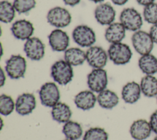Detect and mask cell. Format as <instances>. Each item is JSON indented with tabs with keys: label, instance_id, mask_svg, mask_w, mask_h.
I'll return each mask as SVG.
<instances>
[{
	"label": "cell",
	"instance_id": "cell-35",
	"mask_svg": "<svg viewBox=\"0 0 157 140\" xmlns=\"http://www.w3.org/2000/svg\"><path fill=\"white\" fill-rule=\"evenodd\" d=\"M6 82V76L4 72V71L2 68H1V72H0V85L2 87Z\"/></svg>",
	"mask_w": 157,
	"mask_h": 140
},
{
	"label": "cell",
	"instance_id": "cell-18",
	"mask_svg": "<svg viewBox=\"0 0 157 140\" xmlns=\"http://www.w3.org/2000/svg\"><path fill=\"white\" fill-rule=\"evenodd\" d=\"M74 103L78 108L83 111H87L94 107L97 97L93 93V91L90 90H84L77 93L74 98Z\"/></svg>",
	"mask_w": 157,
	"mask_h": 140
},
{
	"label": "cell",
	"instance_id": "cell-39",
	"mask_svg": "<svg viewBox=\"0 0 157 140\" xmlns=\"http://www.w3.org/2000/svg\"><path fill=\"white\" fill-rule=\"evenodd\" d=\"M65 140H71V139H65Z\"/></svg>",
	"mask_w": 157,
	"mask_h": 140
},
{
	"label": "cell",
	"instance_id": "cell-7",
	"mask_svg": "<svg viewBox=\"0 0 157 140\" xmlns=\"http://www.w3.org/2000/svg\"><path fill=\"white\" fill-rule=\"evenodd\" d=\"M42 104L53 107L59 101L60 93L58 86L54 82H46L43 84L39 91Z\"/></svg>",
	"mask_w": 157,
	"mask_h": 140
},
{
	"label": "cell",
	"instance_id": "cell-17",
	"mask_svg": "<svg viewBox=\"0 0 157 140\" xmlns=\"http://www.w3.org/2000/svg\"><path fill=\"white\" fill-rule=\"evenodd\" d=\"M126 29L120 22H113L108 25L105 31V39L111 44L121 42L126 36Z\"/></svg>",
	"mask_w": 157,
	"mask_h": 140
},
{
	"label": "cell",
	"instance_id": "cell-22",
	"mask_svg": "<svg viewBox=\"0 0 157 140\" xmlns=\"http://www.w3.org/2000/svg\"><path fill=\"white\" fill-rule=\"evenodd\" d=\"M51 114L54 120L59 123H66L70 120L72 112L67 104L58 102L52 107Z\"/></svg>",
	"mask_w": 157,
	"mask_h": 140
},
{
	"label": "cell",
	"instance_id": "cell-10",
	"mask_svg": "<svg viewBox=\"0 0 157 140\" xmlns=\"http://www.w3.org/2000/svg\"><path fill=\"white\" fill-rule=\"evenodd\" d=\"M108 54L102 47L91 46L86 52V60L94 69L103 68L107 64Z\"/></svg>",
	"mask_w": 157,
	"mask_h": 140
},
{
	"label": "cell",
	"instance_id": "cell-13",
	"mask_svg": "<svg viewBox=\"0 0 157 140\" xmlns=\"http://www.w3.org/2000/svg\"><path fill=\"white\" fill-rule=\"evenodd\" d=\"M13 36L19 40H28L31 37L34 28L31 22L28 20L22 19L15 21L10 28Z\"/></svg>",
	"mask_w": 157,
	"mask_h": 140
},
{
	"label": "cell",
	"instance_id": "cell-29",
	"mask_svg": "<svg viewBox=\"0 0 157 140\" xmlns=\"http://www.w3.org/2000/svg\"><path fill=\"white\" fill-rule=\"evenodd\" d=\"M144 20L148 23H157V3L153 2L144 7L143 11Z\"/></svg>",
	"mask_w": 157,
	"mask_h": 140
},
{
	"label": "cell",
	"instance_id": "cell-27",
	"mask_svg": "<svg viewBox=\"0 0 157 140\" xmlns=\"http://www.w3.org/2000/svg\"><path fill=\"white\" fill-rule=\"evenodd\" d=\"M108 138L109 135L104 128L93 127L86 131L83 140H108Z\"/></svg>",
	"mask_w": 157,
	"mask_h": 140
},
{
	"label": "cell",
	"instance_id": "cell-32",
	"mask_svg": "<svg viewBox=\"0 0 157 140\" xmlns=\"http://www.w3.org/2000/svg\"><path fill=\"white\" fill-rule=\"evenodd\" d=\"M149 34L154 42V44H157V23L152 25L150 29Z\"/></svg>",
	"mask_w": 157,
	"mask_h": 140
},
{
	"label": "cell",
	"instance_id": "cell-25",
	"mask_svg": "<svg viewBox=\"0 0 157 140\" xmlns=\"http://www.w3.org/2000/svg\"><path fill=\"white\" fill-rule=\"evenodd\" d=\"M63 133L67 139L77 140L82 136L83 130L80 123L69 120L64 123L63 126Z\"/></svg>",
	"mask_w": 157,
	"mask_h": 140
},
{
	"label": "cell",
	"instance_id": "cell-2",
	"mask_svg": "<svg viewBox=\"0 0 157 140\" xmlns=\"http://www.w3.org/2000/svg\"><path fill=\"white\" fill-rule=\"evenodd\" d=\"M109 59L117 65H123L128 63L132 56L129 45L122 42L111 44L107 51Z\"/></svg>",
	"mask_w": 157,
	"mask_h": 140
},
{
	"label": "cell",
	"instance_id": "cell-37",
	"mask_svg": "<svg viewBox=\"0 0 157 140\" xmlns=\"http://www.w3.org/2000/svg\"><path fill=\"white\" fill-rule=\"evenodd\" d=\"M90 1H91L94 2V3H98V2H102V1H104V0H90Z\"/></svg>",
	"mask_w": 157,
	"mask_h": 140
},
{
	"label": "cell",
	"instance_id": "cell-9",
	"mask_svg": "<svg viewBox=\"0 0 157 140\" xmlns=\"http://www.w3.org/2000/svg\"><path fill=\"white\" fill-rule=\"evenodd\" d=\"M108 84L107 71L103 68L93 69L87 76V85L93 92L100 93L104 90Z\"/></svg>",
	"mask_w": 157,
	"mask_h": 140
},
{
	"label": "cell",
	"instance_id": "cell-24",
	"mask_svg": "<svg viewBox=\"0 0 157 140\" xmlns=\"http://www.w3.org/2000/svg\"><path fill=\"white\" fill-rule=\"evenodd\" d=\"M142 93L147 97L157 96V78L153 75H146L140 80Z\"/></svg>",
	"mask_w": 157,
	"mask_h": 140
},
{
	"label": "cell",
	"instance_id": "cell-36",
	"mask_svg": "<svg viewBox=\"0 0 157 140\" xmlns=\"http://www.w3.org/2000/svg\"><path fill=\"white\" fill-rule=\"evenodd\" d=\"M112 2L117 6H123L125 4L128 0H111Z\"/></svg>",
	"mask_w": 157,
	"mask_h": 140
},
{
	"label": "cell",
	"instance_id": "cell-33",
	"mask_svg": "<svg viewBox=\"0 0 157 140\" xmlns=\"http://www.w3.org/2000/svg\"><path fill=\"white\" fill-rule=\"evenodd\" d=\"M81 0H63V2L66 5L70 6H74L78 4Z\"/></svg>",
	"mask_w": 157,
	"mask_h": 140
},
{
	"label": "cell",
	"instance_id": "cell-23",
	"mask_svg": "<svg viewBox=\"0 0 157 140\" xmlns=\"http://www.w3.org/2000/svg\"><path fill=\"white\" fill-rule=\"evenodd\" d=\"M64 58L72 66H79L86 60V52L77 47L69 48L64 51Z\"/></svg>",
	"mask_w": 157,
	"mask_h": 140
},
{
	"label": "cell",
	"instance_id": "cell-15",
	"mask_svg": "<svg viewBox=\"0 0 157 140\" xmlns=\"http://www.w3.org/2000/svg\"><path fill=\"white\" fill-rule=\"evenodd\" d=\"M94 17L96 21L102 25H109L113 23L116 12L109 3L98 5L94 10Z\"/></svg>",
	"mask_w": 157,
	"mask_h": 140
},
{
	"label": "cell",
	"instance_id": "cell-38",
	"mask_svg": "<svg viewBox=\"0 0 157 140\" xmlns=\"http://www.w3.org/2000/svg\"><path fill=\"white\" fill-rule=\"evenodd\" d=\"M153 140H157V136H156L155 138V139H154Z\"/></svg>",
	"mask_w": 157,
	"mask_h": 140
},
{
	"label": "cell",
	"instance_id": "cell-6",
	"mask_svg": "<svg viewBox=\"0 0 157 140\" xmlns=\"http://www.w3.org/2000/svg\"><path fill=\"white\" fill-rule=\"evenodd\" d=\"M132 44L135 50L140 55L150 53L153 49L154 42L149 34L142 30H138L131 37Z\"/></svg>",
	"mask_w": 157,
	"mask_h": 140
},
{
	"label": "cell",
	"instance_id": "cell-28",
	"mask_svg": "<svg viewBox=\"0 0 157 140\" xmlns=\"http://www.w3.org/2000/svg\"><path fill=\"white\" fill-rule=\"evenodd\" d=\"M15 108V103L11 96L2 94L0 96V114L4 116L10 115Z\"/></svg>",
	"mask_w": 157,
	"mask_h": 140
},
{
	"label": "cell",
	"instance_id": "cell-21",
	"mask_svg": "<svg viewBox=\"0 0 157 140\" xmlns=\"http://www.w3.org/2000/svg\"><path fill=\"white\" fill-rule=\"evenodd\" d=\"M138 65L142 72L146 75H153L157 72V58L151 53L141 55Z\"/></svg>",
	"mask_w": 157,
	"mask_h": 140
},
{
	"label": "cell",
	"instance_id": "cell-1",
	"mask_svg": "<svg viewBox=\"0 0 157 140\" xmlns=\"http://www.w3.org/2000/svg\"><path fill=\"white\" fill-rule=\"evenodd\" d=\"M51 76L58 84L66 85L73 79L72 67L64 60L56 61L51 67Z\"/></svg>",
	"mask_w": 157,
	"mask_h": 140
},
{
	"label": "cell",
	"instance_id": "cell-12",
	"mask_svg": "<svg viewBox=\"0 0 157 140\" xmlns=\"http://www.w3.org/2000/svg\"><path fill=\"white\" fill-rule=\"evenodd\" d=\"M48 39L52 49L56 52H64L69 45V37L67 33L59 28L53 30Z\"/></svg>",
	"mask_w": 157,
	"mask_h": 140
},
{
	"label": "cell",
	"instance_id": "cell-14",
	"mask_svg": "<svg viewBox=\"0 0 157 140\" xmlns=\"http://www.w3.org/2000/svg\"><path fill=\"white\" fill-rule=\"evenodd\" d=\"M36 101L34 95L29 93H25L20 96L15 101V111L21 115H26L36 108Z\"/></svg>",
	"mask_w": 157,
	"mask_h": 140
},
{
	"label": "cell",
	"instance_id": "cell-34",
	"mask_svg": "<svg viewBox=\"0 0 157 140\" xmlns=\"http://www.w3.org/2000/svg\"><path fill=\"white\" fill-rule=\"evenodd\" d=\"M155 0H136L137 3L141 6H144V7L150 4L151 3H153Z\"/></svg>",
	"mask_w": 157,
	"mask_h": 140
},
{
	"label": "cell",
	"instance_id": "cell-5",
	"mask_svg": "<svg viewBox=\"0 0 157 140\" xmlns=\"http://www.w3.org/2000/svg\"><path fill=\"white\" fill-rule=\"evenodd\" d=\"M74 41L82 47H90L96 42V34L93 29L85 25L77 26L73 30Z\"/></svg>",
	"mask_w": 157,
	"mask_h": 140
},
{
	"label": "cell",
	"instance_id": "cell-8",
	"mask_svg": "<svg viewBox=\"0 0 157 140\" xmlns=\"http://www.w3.org/2000/svg\"><path fill=\"white\" fill-rule=\"evenodd\" d=\"M47 20L52 26L62 28L69 25L72 20V17L66 9L57 6L51 9L48 12Z\"/></svg>",
	"mask_w": 157,
	"mask_h": 140
},
{
	"label": "cell",
	"instance_id": "cell-16",
	"mask_svg": "<svg viewBox=\"0 0 157 140\" xmlns=\"http://www.w3.org/2000/svg\"><path fill=\"white\" fill-rule=\"evenodd\" d=\"M151 131L150 123L144 119L135 120L129 130L131 137L136 140H144L148 138Z\"/></svg>",
	"mask_w": 157,
	"mask_h": 140
},
{
	"label": "cell",
	"instance_id": "cell-26",
	"mask_svg": "<svg viewBox=\"0 0 157 140\" xmlns=\"http://www.w3.org/2000/svg\"><path fill=\"white\" fill-rule=\"evenodd\" d=\"M15 9L13 4L7 1L0 2V20L4 23H10L15 17Z\"/></svg>",
	"mask_w": 157,
	"mask_h": 140
},
{
	"label": "cell",
	"instance_id": "cell-19",
	"mask_svg": "<svg viewBox=\"0 0 157 140\" xmlns=\"http://www.w3.org/2000/svg\"><path fill=\"white\" fill-rule=\"evenodd\" d=\"M141 93L140 85L132 81L128 82L123 86L121 90V97L125 103L133 104L139 99Z\"/></svg>",
	"mask_w": 157,
	"mask_h": 140
},
{
	"label": "cell",
	"instance_id": "cell-30",
	"mask_svg": "<svg viewBox=\"0 0 157 140\" xmlns=\"http://www.w3.org/2000/svg\"><path fill=\"white\" fill-rule=\"evenodd\" d=\"M36 0H14L13 2L15 10L19 14H25L29 12L35 7Z\"/></svg>",
	"mask_w": 157,
	"mask_h": 140
},
{
	"label": "cell",
	"instance_id": "cell-11",
	"mask_svg": "<svg viewBox=\"0 0 157 140\" xmlns=\"http://www.w3.org/2000/svg\"><path fill=\"white\" fill-rule=\"evenodd\" d=\"M24 52L30 60L39 61L44 56L45 45L38 37H31L25 43Z\"/></svg>",
	"mask_w": 157,
	"mask_h": 140
},
{
	"label": "cell",
	"instance_id": "cell-4",
	"mask_svg": "<svg viewBox=\"0 0 157 140\" xmlns=\"http://www.w3.org/2000/svg\"><path fill=\"white\" fill-rule=\"evenodd\" d=\"M26 70V61L20 55H12L6 61L5 71L12 79L23 77Z\"/></svg>",
	"mask_w": 157,
	"mask_h": 140
},
{
	"label": "cell",
	"instance_id": "cell-20",
	"mask_svg": "<svg viewBox=\"0 0 157 140\" xmlns=\"http://www.w3.org/2000/svg\"><path fill=\"white\" fill-rule=\"evenodd\" d=\"M97 101L101 107L111 109L118 104L119 98L114 91L105 89L98 93Z\"/></svg>",
	"mask_w": 157,
	"mask_h": 140
},
{
	"label": "cell",
	"instance_id": "cell-3",
	"mask_svg": "<svg viewBox=\"0 0 157 140\" xmlns=\"http://www.w3.org/2000/svg\"><path fill=\"white\" fill-rule=\"evenodd\" d=\"M120 21L126 29L134 32L140 30L143 25L140 14L132 7L125 8L121 12Z\"/></svg>",
	"mask_w": 157,
	"mask_h": 140
},
{
	"label": "cell",
	"instance_id": "cell-40",
	"mask_svg": "<svg viewBox=\"0 0 157 140\" xmlns=\"http://www.w3.org/2000/svg\"><path fill=\"white\" fill-rule=\"evenodd\" d=\"M156 101H157V96H156Z\"/></svg>",
	"mask_w": 157,
	"mask_h": 140
},
{
	"label": "cell",
	"instance_id": "cell-31",
	"mask_svg": "<svg viewBox=\"0 0 157 140\" xmlns=\"http://www.w3.org/2000/svg\"><path fill=\"white\" fill-rule=\"evenodd\" d=\"M151 130L157 134V110L155 111L150 116L149 121Z\"/></svg>",
	"mask_w": 157,
	"mask_h": 140
}]
</instances>
